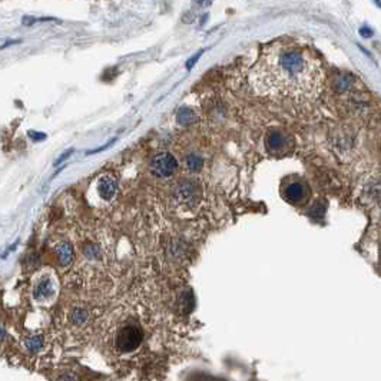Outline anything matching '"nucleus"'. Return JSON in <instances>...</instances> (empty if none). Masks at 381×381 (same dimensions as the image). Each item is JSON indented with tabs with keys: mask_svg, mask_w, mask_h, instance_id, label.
I'll use <instances>...</instances> for the list:
<instances>
[{
	"mask_svg": "<svg viewBox=\"0 0 381 381\" xmlns=\"http://www.w3.org/2000/svg\"><path fill=\"white\" fill-rule=\"evenodd\" d=\"M250 83L255 92L264 96L305 101L320 92L323 69L308 49L275 42L264 49L251 69Z\"/></svg>",
	"mask_w": 381,
	"mask_h": 381,
	"instance_id": "nucleus-1",
	"label": "nucleus"
},
{
	"mask_svg": "<svg viewBox=\"0 0 381 381\" xmlns=\"http://www.w3.org/2000/svg\"><path fill=\"white\" fill-rule=\"evenodd\" d=\"M142 338H143V331L138 324H127L118 331L115 346L122 353H132L140 346Z\"/></svg>",
	"mask_w": 381,
	"mask_h": 381,
	"instance_id": "nucleus-2",
	"label": "nucleus"
},
{
	"mask_svg": "<svg viewBox=\"0 0 381 381\" xmlns=\"http://www.w3.org/2000/svg\"><path fill=\"white\" fill-rule=\"evenodd\" d=\"M58 279L52 277L50 274H42L39 278H36L33 282V298L39 304H50L55 300L58 294Z\"/></svg>",
	"mask_w": 381,
	"mask_h": 381,
	"instance_id": "nucleus-3",
	"label": "nucleus"
},
{
	"mask_svg": "<svg viewBox=\"0 0 381 381\" xmlns=\"http://www.w3.org/2000/svg\"><path fill=\"white\" fill-rule=\"evenodd\" d=\"M265 148L271 155L284 156L292 148V139L287 132L279 129H272L266 135Z\"/></svg>",
	"mask_w": 381,
	"mask_h": 381,
	"instance_id": "nucleus-4",
	"label": "nucleus"
},
{
	"mask_svg": "<svg viewBox=\"0 0 381 381\" xmlns=\"http://www.w3.org/2000/svg\"><path fill=\"white\" fill-rule=\"evenodd\" d=\"M178 169V162L175 156L168 152L155 155L150 161V172L158 178H171Z\"/></svg>",
	"mask_w": 381,
	"mask_h": 381,
	"instance_id": "nucleus-5",
	"label": "nucleus"
},
{
	"mask_svg": "<svg viewBox=\"0 0 381 381\" xmlns=\"http://www.w3.org/2000/svg\"><path fill=\"white\" fill-rule=\"evenodd\" d=\"M308 197V186L300 179H291L282 186V198L292 204L300 205Z\"/></svg>",
	"mask_w": 381,
	"mask_h": 381,
	"instance_id": "nucleus-6",
	"label": "nucleus"
},
{
	"mask_svg": "<svg viewBox=\"0 0 381 381\" xmlns=\"http://www.w3.org/2000/svg\"><path fill=\"white\" fill-rule=\"evenodd\" d=\"M173 197L179 204L194 205V202H197L199 198V188L192 181H182L175 186Z\"/></svg>",
	"mask_w": 381,
	"mask_h": 381,
	"instance_id": "nucleus-7",
	"label": "nucleus"
},
{
	"mask_svg": "<svg viewBox=\"0 0 381 381\" xmlns=\"http://www.w3.org/2000/svg\"><path fill=\"white\" fill-rule=\"evenodd\" d=\"M118 191V181L115 176L105 173L98 179V194L105 201H111L116 195Z\"/></svg>",
	"mask_w": 381,
	"mask_h": 381,
	"instance_id": "nucleus-8",
	"label": "nucleus"
},
{
	"mask_svg": "<svg viewBox=\"0 0 381 381\" xmlns=\"http://www.w3.org/2000/svg\"><path fill=\"white\" fill-rule=\"evenodd\" d=\"M56 255L60 265H70L73 261V248L70 247L69 243H59L56 245Z\"/></svg>",
	"mask_w": 381,
	"mask_h": 381,
	"instance_id": "nucleus-9",
	"label": "nucleus"
},
{
	"mask_svg": "<svg viewBox=\"0 0 381 381\" xmlns=\"http://www.w3.org/2000/svg\"><path fill=\"white\" fill-rule=\"evenodd\" d=\"M176 119H178V122L181 124V125H191V124H194L195 122V119H197V116H195V112L192 111V109H189V108H181L179 111H178V114H176Z\"/></svg>",
	"mask_w": 381,
	"mask_h": 381,
	"instance_id": "nucleus-10",
	"label": "nucleus"
},
{
	"mask_svg": "<svg viewBox=\"0 0 381 381\" xmlns=\"http://www.w3.org/2000/svg\"><path fill=\"white\" fill-rule=\"evenodd\" d=\"M202 158L199 156V155H188L186 158H185V166H186V169L188 171H191V172H198V171H201V168H202Z\"/></svg>",
	"mask_w": 381,
	"mask_h": 381,
	"instance_id": "nucleus-11",
	"label": "nucleus"
},
{
	"mask_svg": "<svg viewBox=\"0 0 381 381\" xmlns=\"http://www.w3.org/2000/svg\"><path fill=\"white\" fill-rule=\"evenodd\" d=\"M23 346L29 353H37V351L42 348V346H43V341H42L40 337L33 335V337H27V338L24 340Z\"/></svg>",
	"mask_w": 381,
	"mask_h": 381,
	"instance_id": "nucleus-12",
	"label": "nucleus"
},
{
	"mask_svg": "<svg viewBox=\"0 0 381 381\" xmlns=\"http://www.w3.org/2000/svg\"><path fill=\"white\" fill-rule=\"evenodd\" d=\"M88 318V312L85 311V310H82V308H76V310H73V311L70 312V321L73 324H82L85 320Z\"/></svg>",
	"mask_w": 381,
	"mask_h": 381,
	"instance_id": "nucleus-13",
	"label": "nucleus"
},
{
	"mask_svg": "<svg viewBox=\"0 0 381 381\" xmlns=\"http://www.w3.org/2000/svg\"><path fill=\"white\" fill-rule=\"evenodd\" d=\"M202 53H204V50H201V52H198V53H197V55H195V56H192V58L189 59V60H188V63H186V69H191V68H192V66H194V65H195V63H197L198 59L201 58V55H202Z\"/></svg>",
	"mask_w": 381,
	"mask_h": 381,
	"instance_id": "nucleus-14",
	"label": "nucleus"
},
{
	"mask_svg": "<svg viewBox=\"0 0 381 381\" xmlns=\"http://www.w3.org/2000/svg\"><path fill=\"white\" fill-rule=\"evenodd\" d=\"M360 33L363 35V37H371V35H373V30L369 29V27H361V29H360Z\"/></svg>",
	"mask_w": 381,
	"mask_h": 381,
	"instance_id": "nucleus-15",
	"label": "nucleus"
},
{
	"mask_svg": "<svg viewBox=\"0 0 381 381\" xmlns=\"http://www.w3.org/2000/svg\"><path fill=\"white\" fill-rule=\"evenodd\" d=\"M374 1H376V4H377V6H380L381 7V0H374Z\"/></svg>",
	"mask_w": 381,
	"mask_h": 381,
	"instance_id": "nucleus-16",
	"label": "nucleus"
}]
</instances>
